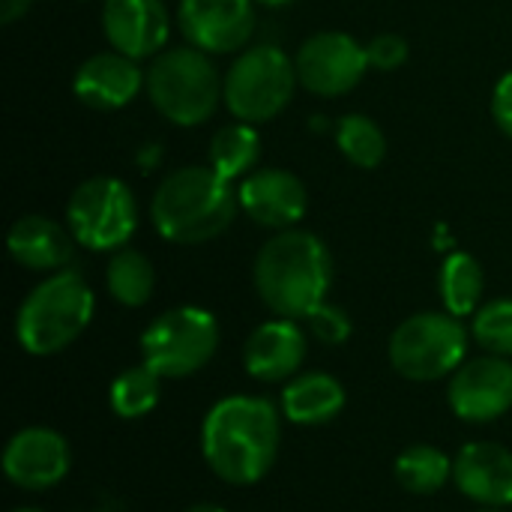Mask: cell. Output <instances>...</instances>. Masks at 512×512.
<instances>
[{
  "label": "cell",
  "instance_id": "obj_1",
  "mask_svg": "<svg viewBox=\"0 0 512 512\" xmlns=\"http://www.w3.org/2000/svg\"><path fill=\"white\" fill-rule=\"evenodd\" d=\"M282 420L267 399L225 396L201 426V453L228 486H252L267 477L279 456Z\"/></svg>",
  "mask_w": 512,
  "mask_h": 512
},
{
  "label": "cell",
  "instance_id": "obj_2",
  "mask_svg": "<svg viewBox=\"0 0 512 512\" xmlns=\"http://www.w3.org/2000/svg\"><path fill=\"white\" fill-rule=\"evenodd\" d=\"M255 291L270 312L291 321H306L327 303L333 282V258L321 237L309 231H279L255 258Z\"/></svg>",
  "mask_w": 512,
  "mask_h": 512
},
{
  "label": "cell",
  "instance_id": "obj_3",
  "mask_svg": "<svg viewBox=\"0 0 512 512\" xmlns=\"http://www.w3.org/2000/svg\"><path fill=\"white\" fill-rule=\"evenodd\" d=\"M240 198L231 180L210 165H186L171 171L153 192V228L177 246H198L216 240L237 216Z\"/></svg>",
  "mask_w": 512,
  "mask_h": 512
},
{
  "label": "cell",
  "instance_id": "obj_4",
  "mask_svg": "<svg viewBox=\"0 0 512 512\" xmlns=\"http://www.w3.org/2000/svg\"><path fill=\"white\" fill-rule=\"evenodd\" d=\"M93 291L75 270H60L39 282L15 315V339L33 357H51L69 348L90 324Z\"/></svg>",
  "mask_w": 512,
  "mask_h": 512
},
{
  "label": "cell",
  "instance_id": "obj_5",
  "mask_svg": "<svg viewBox=\"0 0 512 512\" xmlns=\"http://www.w3.org/2000/svg\"><path fill=\"white\" fill-rule=\"evenodd\" d=\"M222 87L225 78L213 66L210 54L195 45L165 48L147 69V96L174 126L207 123L225 99Z\"/></svg>",
  "mask_w": 512,
  "mask_h": 512
},
{
  "label": "cell",
  "instance_id": "obj_6",
  "mask_svg": "<svg viewBox=\"0 0 512 512\" xmlns=\"http://www.w3.org/2000/svg\"><path fill=\"white\" fill-rule=\"evenodd\" d=\"M297 66L279 45L246 48L225 72V105L243 123H267L279 117L297 84Z\"/></svg>",
  "mask_w": 512,
  "mask_h": 512
},
{
  "label": "cell",
  "instance_id": "obj_7",
  "mask_svg": "<svg viewBox=\"0 0 512 512\" xmlns=\"http://www.w3.org/2000/svg\"><path fill=\"white\" fill-rule=\"evenodd\" d=\"M219 348V324L201 306H177L150 321L141 333V357L159 378L201 372Z\"/></svg>",
  "mask_w": 512,
  "mask_h": 512
},
{
  "label": "cell",
  "instance_id": "obj_8",
  "mask_svg": "<svg viewBox=\"0 0 512 512\" xmlns=\"http://www.w3.org/2000/svg\"><path fill=\"white\" fill-rule=\"evenodd\" d=\"M468 351V333L450 312H417L390 336V363L408 381H438L456 372Z\"/></svg>",
  "mask_w": 512,
  "mask_h": 512
},
{
  "label": "cell",
  "instance_id": "obj_9",
  "mask_svg": "<svg viewBox=\"0 0 512 512\" xmlns=\"http://www.w3.org/2000/svg\"><path fill=\"white\" fill-rule=\"evenodd\" d=\"M66 222L84 249L117 252L138 228V201L123 180L90 177L72 192L66 204Z\"/></svg>",
  "mask_w": 512,
  "mask_h": 512
},
{
  "label": "cell",
  "instance_id": "obj_10",
  "mask_svg": "<svg viewBox=\"0 0 512 512\" xmlns=\"http://www.w3.org/2000/svg\"><path fill=\"white\" fill-rule=\"evenodd\" d=\"M294 66L300 84L309 93L333 99L351 93L363 81L369 69V54L366 45H360L354 36L342 30H324L300 45Z\"/></svg>",
  "mask_w": 512,
  "mask_h": 512
},
{
  "label": "cell",
  "instance_id": "obj_11",
  "mask_svg": "<svg viewBox=\"0 0 512 512\" xmlns=\"http://www.w3.org/2000/svg\"><path fill=\"white\" fill-rule=\"evenodd\" d=\"M177 24L207 54L240 51L255 33V0H180Z\"/></svg>",
  "mask_w": 512,
  "mask_h": 512
},
{
  "label": "cell",
  "instance_id": "obj_12",
  "mask_svg": "<svg viewBox=\"0 0 512 512\" xmlns=\"http://www.w3.org/2000/svg\"><path fill=\"white\" fill-rule=\"evenodd\" d=\"M450 408L465 423H492L512 408V363L489 354L456 369L450 381Z\"/></svg>",
  "mask_w": 512,
  "mask_h": 512
},
{
  "label": "cell",
  "instance_id": "obj_13",
  "mask_svg": "<svg viewBox=\"0 0 512 512\" xmlns=\"http://www.w3.org/2000/svg\"><path fill=\"white\" fill-rule=\"evenodd\" d=\"M72 468V453L54 429L30 426L9 438L3 450V474L24 492H45L57 486Z\"/></svg>",
  "mask_w": 512,
  "mask_h": 512
},
{
  "label": "cell",
  "instance_id": "obj_14",
  "mask_svg": "<svg viewBox=\"0 0 512 512\" xmlns=\"http://www.w3.org/2000/svg\"><path fill=\"white\" fill-rule=\"evenodd\" d=\"M240 210L261 228L288 231L309 210V192L303 180L285 168H255L240 183Z\"/></svg>",
  "mask_w": 512,
  "mask_h": 512
},
{
  "label": "cell",
  "instance_id": "obj_15",
  "mask_svg": "<svg viewBox=\"0 0 512 512\" xmlns=\"http://www.w3.org/2000/svg\"><path fill=\"white\" fill-rule=\"evenodd\" d=\"M102 30L114 51L144 60L162 54L171 33V18L162 0H105Z\"/></svg>",
  "mask_w": 512,
  "mask_h": 512
},
{
  "label": "cell",
  "instance_id": "obj_16",
  "mask_svg": "<svg viewBox=\"0 0 512 512\" xmlns=\"http://www.w3.org/2000/svg\"><path fill=\"white\" fill-rule=\"evenodd\" d=\"M141 87H147V75L141 72L138 60L120 51L90 54L72 78L75 96L96 111L126 108L141 93Z\"/></svg>",
  "mask_w": 512,
  "mask_h": 512
},
{
  "label": "cell",
  "instance_id": "obj_17",
  "mask_svg": "<svg viewBox=\"0 0 512 512\" xmlns=\"http://www.w3.org/2000/svg\"><path fill=\"white\" fill-rule=\"evenodd\" d=\"M456 489L489 510L512 504V453L492 441H474L462 447L453 462Z\"/></svg>",
  "mask_w": 512,
  "mask_h": 512
},
{
  "label": "cell",
  "instance_id": "obj_18",
  "mask_svg": "<svg viewBox=\"0 0 512 512\" xmlns=\"http://www.w3.org/2000/svg\"><path fill=\"white\" fill-rule=\"evenodd\" d=\"M306 333L291 318H276L252 330L243 345V366L258 381H291L306 360Z\"/></svg>",
  "mask_w": 512,
  "mask_h": 512
},
{
  "label": "cell",
  "instance_id": "obj_19",
  "mask_svg": "<svg viewBox=\"0 0 512 512\" xmlns=\"http://www.w3.org/2000/svg\"><path fill=\"white\" fill-rule=\"evenodd\" d=\"M75 243L78 240L72 237V231H66L63 225H57L54 219L39 216V213L18 216L6 237L9 255L21 267L39 270V273L66 270V264L75 255Z\"/></svg>",
  "mask_w": 512,
  "mask_h": 512
},
{
  "label": "cell",
  "instance_id": "obj_20",
  "mask_svg": "<svg viewBox=\"0 0 512 512\" xmlns=\"http://www.w3.org/2000/svg\"><path fill=\"white\" fill-rule=\"evenodd\" d=\"M345 408L342 384L327 372L294 375L282 390V414L294 426H324Z\"/></svg>",
  "mask_w": 512,
  "mask_h": 512
},
{
  "label": "cell",
  "instance_id": "obj_21",
  "mask_svg": "<svg viewBox=\"0 0 512 512\" xmlns=\"http://www.w3.org/2000/svg\"><path fill=\"white\" fill-rule=\"evenodd\" d=\"M261 159V135L255 129V123H228L222 129H216L213 141H210V168L225 177V180H237L252 174V168Z\"/></svg>",
  "mask_w": 512,
  "mask_h": 512
},
{
  "label": "cell",
  "instance_id": "obj_22",
  "mask_svg": "<svg viewBox=\"0 0 512 512\" xmlns=\"http://www.w3.org/2000/svg\"><path fill=\"white\" fill-rule=\"evenodd\" d=\"M441 300L444 309L456 318L477 315L480 300H483V267L474 255L468 252H450L447 261L441 264Z\"/></svg>",
  "mask_w": 512,
  "mask_h": 512
},
{
  "label": "cell",
  "instance_id": "obj_23",
  "mask_svg": "<svg viewBox=\"0 0 512 512\" xmlns=\"http://www.w3.org/2000/svg\"><path fill=\"white\" fill-rule=\"evenodd\" d=\"M105 285H108V294L120 303V306H129V309H138L144 306L150 297H153V288H156V273H153V264L147 261V255L135 252V249H117L108 261V270H105Z\"/></svg>",
  "mask_w": 512,
  "mask_h": 512
},
{
  "label": "cell",
  "instance_id": "obj_24",
  "mask_svg": "<svg viewBox=\"0 0 512 512\" xmlns=\"http://www.w3.org/2000/svg\"><path fill=\"white\" fill-rule=\"evenodd\" d=\"M396 480L411 495H435L453 480V462L438 447L414 444L396 459Z\"/></svg>",
  "mask_w": 512,
  "mask_h": 512
},
{
  "label": "cell",
  "instance_id": "obj_25",
  "mask_svg": "<svg viewBox=\"0 0 512 512\" xmlns=\"http://www.w3.org/2000/svg\"><path fill=\"white\" fill-rule=\"evenodd\" d=\"M333 135H336V147L342 150V156L357 168L372 171L387 156V135L366 114H345L333 126Z\"/></svg>",
  "mask_w": 512,
  "mask_h": 512
},
{
  "label": "cell",
  "instance_id": "obj_26",
  "mask_svg": "<svg viewBox=\"0 0 512 512\" xmlns=\"http://www.w3.org/2000/svg\"><path fill=\"white\" fill-rule=\"evenodd\" d=\"M162 381L150 366H132L126 372H120L111 384V411L120 417V420H138L144 414H150L159 402V393H162Z\"/></svg>",
  "mask_w": 512,
  "mask_h": 512
},
{
  "label": "cell",
  "instance_id": "obj_27",
  "mask_svg": "<svg viewBox=\"0 0 512 512\" xmlns=\"http://www.w3.org/2000/svg\"><path fill=\"white\" fill-rule=\"evenodd\" d=\"M474 339L498 357H512V300H492L477 309Z\"/></svg>",
  "mask_w": 512,
  "mask_h": 512
},
{
  "label": "cell",
  "instance_id": "obj_28",
  "mask_svg": "<svg viewBox=\"0 0 512 512\" xmlns=\"http://www.w3.org/2000/svg\"><path fill=\"white\" fill-rule=\"evenodd\" d=\"M306 324H309L312 336H315L318 342H324V345H342V342H348V336H351V318H348L339 306H330V303L318 306V309L306 318Z\"/></svg>",
  "mask_w": 512,
  "mask_h": 512
},
{
  "label": "cell",
  "instance_id": "obj_29",
  "mask_svg": "<svg viewBox=\"0 0 512 512\" xmlns=\"http://www.w3.org/2000/svg\"><path fill=\"white\" fill-rule=\"evenodd\" d=\"M366 54H369V66H375L381 72H396L399 66H405L411 48H408V39L399 33H378L366 45Z\"/></svg>",
  "mask_w": 512,
  "mask_h": 512
},
{
  "label": "cell",
  "instance_id": "obj_30",
  "mask_svg": "<svg viewBox=\"0 0 512 512\" xmlns=\"http://www.w3.org/2000/svg\"><path fill=\"white\" fill-rule=\"evenodd\" d=\"M492 117H495L498 129L507 138H512V72H507L492 90Z\"/></svg>",
  "mask_w": 512,
  "mask_h": 512
},
{
  "label": "cell",
  "instance_id": "obj_31",
  "mask_svg": "<svg viewBox=\"0 0 512 512\" xmlns=\"http://www.w3.org/2000/svg\"><path fill=\"white\" fill-rule=\"evenodd\" d=\"M33 0H0V21L3 24H12L15 18H21L27 9H30Z\"/></svg>",
  "mask_w": 512,
  "mask_h": 512
},
{
  "label": "cell",
  "instance_id": "obj_32",
  "mask_svg": "<svg viewBox=\"0 0 512 512\" xmlns=\"http://www.w3.org/2000/svg\"><path fill=\"white\" fill-rule=\"evenodd\" d=\"M159 159H162V147H159V144H144V150H138V165H141L144 171L156 168Z\"/></svg>",
  "mask_w": 512,
  "mask_h": 512
},
{
  "label": "cell",
  "instance_id": "obj_33",
  "mask_svg": "<svg viewBox=\"0 0 512 512\" xmlns=\"http://www.w3.org/2000/svg\"><path fill=\"white\" fill-rule=\"evenodd\" d=\"M186 512H228V510H222V507H216V504H195V507H189Z\"/></svg>",
  "mask_w": 512,
  "mask_h": 512
},
{
  "label": "cell",
  "instance_id": "obj_34",
  "mask_svg": "<svg viewBox=\"0 0 512 512\" xmlns=\"http://www.w3.org/2000/svg\"><path fill=\"white\" fill-rule=\"evenodd\" d=\"M261 6H285V3H294V0H255Z\"/></svg>",
  "mask_w": 512,
  "mask_h": 512
},
{
  "label": "cell",
  "instance_id": "obj_35",
  "mask_svg": "<svg viewBox=\"0 0 512 512\" xmlns=\"http://www.w3.org/2000/svg\"><path fill=\"white\" fill-rule=\"evenodd\" d=\"M12 512H45V510H36V507H18V510Z\"/></svg>",
  "mask_w": 512,
  "mask_h": 512
},
{
  "label": "cell",
  "instance_id": "obj_36",
  "mask_svg": "<svg viewBox=\"0 0 512 512\" xmlns=\"http://www.w3.org/2000/svg\"><path fill=\"white\" fill-rule=\"evenodd\" d=\"M486 512H495V510H486Z\"/></svg>",
  "mask_w": 512,
  "mask_h": 512
}]
</instances>
